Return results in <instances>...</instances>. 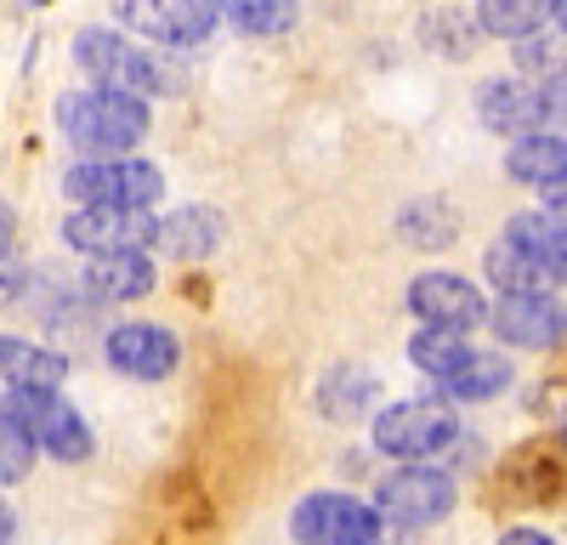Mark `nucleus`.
Segmentation results:
<instances>
[{
    "instance_id": "nucleus-25",
    "label": "nucleus",
    "mask_w": 567,
    "mask_h": 545,
    "mask_svg": "<svg viewBox=\"0 0 567 545\" xmlns=\"http://www.w3.org/2000/svg\"><path fill=\"white\" fill-rule=\"evenodd\" d=\"M34 443H29V432L0 409V483H23L29 472H34Z\"/></svg>"
},
{
    "instance_id": "nucleus-22",
    "label": "nucleus",
    "mask_w": 567,
    "mask_h": 545,
    "mask_svg": "<svg viewBox=\"0 0 567 545\" xmlns=\"http://www.w3.org/2000/svg\"><path fill=\"white\" fill-rule=\"evenodd\" d=\"M511 387V358H499V352H471V363L454 376V381H443V398L449 403H483V398H499Z\"/></svg>"
},
{
    "instance_id": "nucleus-1",
    "label": "nucleus",
    "mask_w": 567,
    "mask_h": 545,
    "mask_svg": "<svg viewBox=\"0 0 567 545\" xmlns=\"http://www.w3.org/2000/svg\"><path fill=\"white\" fill-rule=\"evenodd\" d=\"M58 131L80 154H131L148 136V97L91 80L85 91L58 97Z\"/></svg>"
},
{
    "instance_id": "nucleus-18",
    "label": "nucleus",
    "mask_w": 567,
    "mask_h": 545,
    "mask_svg": "<svg viewBox=\"0 0 567 545\" xmlns=\"http://www.w3.org/2000/svg\"><path fill=\"white\" fill-rule=\"evenodd\" d=\"M471 352H477V347L465 341V330H449V325H420L414 341H409V363H414L420 376H432L437 387L465 370Z\"/></svg>"
},
{
    "instance_id": "nucleus-10",
    "label": "nucleus",
    "mask_w": 567,
    "mask_h": 545,
    "mask_svg": "<svg viewBox=\"0 0 567 545\" xmlns=\"http://www.w3.org/2000/svg\"><path fill=\"white\" fill-rule=\"evenodd\" d=\"M114 18L159 45H199L216 29V0H114Z\"/></svg>"
},
{
    "instance_id": "nucleus-21",
    "label": "nucleus",
    "mask_w": 567,
    "mask_h": 545,
    "mask_svg": "<svg viewBox=\"0 0 567 545\" xmlns=\"http://www.w3.org/2000/svg\"><path fill=\"white\" fill-rule=\"evenodd\" d=\"M483 272H488L494 290H545L550 285V272L539 267V256H528L523 245H511V239H494L488 245Z\"/></svg>"
},
{
    "instance_id": "nucleus-16",
    "label": "nucleus",
    "mask_w": 567,
    "mask_h": 545,
    "mask_svg": "<svg viewBox=\"0 0 567 545\" xmlns=\"http://www.w3.org/2000/svg\"><path fill=\"white\" fill-rule=\"evenodd\" d=\"M505 176L528 182V188H556V182H567V136L523 131L505 154Z\"/></svg>"
},
{
    "instance_id": "nucleus-27",
    "label": "nucleus",
    "mask_w": 567,
    "mask_h": 545,
    "mask_svg": "<svg viewBox=\"0 0 567 545\" xmlns=\"http://www.w3.org/2000/svg\"><path fill=\"white\" fill-rule=\"evenodd\" d=\"M545 194V216L550 222H567V182H556V188H539Z\"/></svg>"
},
{
    "instance_id": "nucleus-5",
    "label": "nucleus",
    "mask_w": 567,
    "mask_h": 545,
    "mask_svg": "<svg viewBox=\"0 0 567 545\" xmlns=\"http://www.w3.org/2000/svg\"><path fill=\"white\" fill-rule=\"evenodd\" d=\"M374 512H381V523L398 528V534H420V528H432L454 512V477L425 466V461H409L403 472H392L374 489Z\"/></svg>"
},
{
    "instance_id": "nucleus-14",
    "label": "nucleus",
    "mask_w": 567,
    "mask_h": 545,
    "mask_svg": "<svg viewBox=\"0 0 567 545\" xmlns=\"http://www.w3.org/2000/svg\"><path fill=\"white\" fill-rule=\"evenodd\" d=\"M85 290L97 301H136L154 290V261L148 250H97L85 256Z\"/></svg>"
},
{
    "instance_id": "nucleus-17",
    "label": "nucleus",
    "mask_w": 567,
    "mask_h": 545,
    "mask_svg": "<svg viewBox=\"0 0 567 545\" xmlns=\"http://www.w3.org/2000/svg\"><path fill=\"white\" fill-rule=\"evenodd\" d=\"M0 381L7 387H63L69 358L52 347H34L23 336H0Z\"/></svg>"
},
{
    "instance_id": "nucleus-15",
    "label": "nucleus",
    "mask_w": 567,
    "mask_h": 545,
    "mask_svg": "<svg viewBox=\"0 0 567 545\" xmlns=\"http://www.w3.org/2000/svg\"><path fill=\"white\" fill-rule=\"evenodd\" d=\"M154 245L176 261H205L216 245H221V210L216 205H187L176 216H159L154 222Z\"/></svg>"
},
{
    "instance_id": "nucleus-30",
    "label": "nucleus",
    "mask_w": 567,
    "mask_h": 545,
    "mask_svg": "<svg viewBox=\"0 0 567 545\" xmlns=\"http://www.w3.org/2000/svg\"><path fill=\"white\" fill-rule=\"evenodd\" d=\"M505 539H516V545H545V534H539V528H511Z\"/></svg>"
},
{
    "instance_id": "nucleus-11",
    "label": "nucleus",
    "mask_w": 567,
    "mask_h": 545,
    "mask_svg": "<svg viewBox=\"0 0 567 545\" xmlns=\"http://www.w3.org/2000/svg\"><path fill=\"white\" fill-rule=\"evenodd\" d=\"M409 312L420 318V325L477 330L488 318V301L471 279H460V272H420V279L409 285Z\"/></svg>"
},
{
    "instance_id": "nucleus-28",
    "label": "nucleus",
    "mask_w": 567,
    "mask_h": 545,
    "mask_svg": "<svg viewBox=\"0 0 567 545\" xmlns=\"http://www.w3.org/2000/svg\"><path fill=\"white\" fill-rule=\"evenodd\" d=\"M12 234H18V210L0 199V256H12Z\"/></svg>"
},
{
    "instance_id": "nucleus-24",
    "label": "nucleus",
    "mask_w": 567,
    "mask_h": 545,
    "mask_svg": "<svg viewBox=\"0 0 567 545\" xmlns=\"http://www.w3.org/2000/svg\"><path fill=\"white\" fill-rule=\"evenodd\" d=\"M550 18V0H483L477 7V23L499 40H516V34H528Z\"/></svg>"
},
{
    "instance_id": "nucleus-4",
    "label": "nucleus",
    "mask_w": 567,
    "mask_h": 545,
    "mask_svg": "<svg viewBox=\"0 0 567 545\" xmlns=\"http://www.w3.org/2000/svg\"><path fill=\"white\" fill-rule=\"evenodd\" d=\"M7 415L29 432V443L40 449V454H52V461H85L91 449V426L80 421V409L74 403H63V392L58 387H12L7 392Z\"/></svg>"
},
{
    "instance_id": "nucleus-26",
    "label": "nucleus",
    "mask_w": 567,
    "mask_h": 545,
    "mask_svg": "<svg viewBox=\"0 0 567 545\" xmlns=\"http://www.w3.org/2000/svg\"><path fill=\"white\" fill-rule=\"evenodd\" d=\"M516 63H523L528 74H561L567 69V40H556V34H539V29H528V34H516Z\"/></svg>"
},
{
    "instance_id": "nucleus-2",
    "label": "nucleus",
    "mask_w": 567,
    "mask_h": 545,
    "mask_svg": "<svg viewBox=\"0 0 567 545\" xmlns=\"http://www.w3.org/2000/svg\"><path fill=\"white\" fill-rule=\"evenodd\" d=\"M74 63L97 80V85H120L136 97H159V91H182V69L165 63L159 52L136 45L114 29H80L74 34Z\"/></svg>"
},
{
    "instance_id": "nucleus-3",
    "label": "nucleus",
    "mask_w": 567,
    "mask_h": 545,
    "mask_svg": "<svg viewBox=\"0 0 567 545\" xmlns=\"http://www.w3.org/2000/svg\"><path fill=\"white\" fill-rule=\"evenodd\" d=\"M63 194L74 205H136V210H154L159 194H165V176L148 160H131V154H85L80 165H69Z\"/></svg>"
},
{
    "instance_id": "nucleus-20",
    "label": "nucleus",
    "mask_w": 567,
    "mask_h": 545,
    "mask_svg": "<svg viewBox=\"0 0 567 545\" xmlns=\"http://www.w3.org/2000/svg\"><path fill=\"white\" fill-rule=\"evenodd\" d=\"M216 18H227L239 34H256V40H272V34H290L301 7L296 0H216Z\"/></svg>"
},
{
    "instance_id": "nucleus-7",
    "label": "nucleus",
    "mask_w": 567,
    "mask_h": 545,
    "mask_svg": "<svg viewBox=\"0 0 567 545\" xmlns=\"http://www.w3.org/2000/svg\"><path fill=\"white\" fill-rule=\"evenodd\" d=\"M381 512L369 506V500L358 494H341V489H318L307 494L296 517H290V534L307 539V545H323V539H336V545H374L381 539Z\"/></svg>"
},
{
    "instance_id": "nucleus-12",
    "label": "nucleus",
    "mask_w": 567,
    "mask_h": 545,
    "mask_svg": "<svg viewBox=\"0 0 567 545\" xmlns=\"http://www.w3.org/2000/svg\"><path fill=\"white\" fill-rule=\"evenodd\" d=\"M477 114L488 131L499 136H523V131H539L550 125V103H545V85H528V80H511V74H494L477 85Z\"/></svg>"
},
{
    "instance_id": "nucleus-8",
    "label": "nucleus",
    "mask_w": 567,
    "mask_h": 545,
    "mask_svg": "<svg viewBox=\"0 0 567 545\" xmlns=\"http://www.w3.org/2000/svg\"><path fill=\"white\" fill-rule=\"evenodd\" d=\"M154 210H136V205H74L63 216V245L80 256H97V250H148L154 245Z\"/></svg>"
},
{
    "instance_id": "nucleus-32",
    "label": "nucleus",
    "mask_w": 567,
    "mask_h": 545,
    "mask_svg": "<svg viewBox=\"0 0 567 545\" xmlns=\"http://www.w3.org/2000/svg\"><path fill=\"white\" fill-rule=\"evenodd\" d=\"M34 7H45V0H34Z\"/></svg>"
},
{
    "instance_id": "nucleus-31",
    "label": "nucleus",
    "mask_w": 567,
    "mask_h": 545,
    "mask_svg": "<svg viewBox=\"0 0 567 545\" xmlns=\"http://www.w3.org/2000/svg\"><path fill=\"white\" fill-rule=\"evenodd\" d=\"M550 18H556V29L567 34V0H550Z\"/></svg>"
},
{
    "instance_id": "nucleus-23",
    "label": "nucleus",
    "mask_w": 567,
    "mask_h": 545,
    "mask_svg": "<svg viewBox=\"0 0 567 545\" xmlns=\"http://www.w3.org/2000/svg\"><path fill=\"white\" fill-rule=\"evenodd\" d=\"M398 239L414 250H443L454 245V210L443 199H414L398 210Z\"/></svg>"
},
{
    "instance_id": "nucleus-13",
    "label": "nucleus",
    "mask_w": 567,
    "mask_h": 545,
    "mask_svg": "<svg viewBox=\"0 0 567 545\" xmlns=\"http://www.w3.org/2000/svg\"><path fill=\"white\" fill-rule=\"evenodd\" d=\"M109 363L131 381H165L182 363V341L165 325H120L109 336Z\"/></svg>"
},
{
    "instance_id": "nucleus-9",
    "label": "nucleus",
    "mask_w": 567,
    "mask_h": 545,
    "mask_svg": "<svg viewBox=\"0 0 567 545\" xmlns=\"http://www.w3.org/2000/svg\"><path fill=\"white\" fill-rule=\"evenodd\" d=\"M483 325H494V336L505 347L545 352L567 336V307L550 290H499V307H488Z\"/></svg>"
},
{
    "instance_id": "nucleus-6",
    "label": "nucleus",
    "mask_w": 567,
    "mask_h": 545,
    "mask_svg": "<svg viewBox=\"0 0 567 545\" xmlns=\"http://www.w3.org/2000/svg\"><path fill=\"white\" fill-rule=\"evenodd\" d=\"M460 438V415L437 398H409L374 415V449L392 461H432Z\"/></svg>"
},
{
    "instance_id": "nucleus-19",
    "label": "nucleus",
    "mask_w": 567,
    "mask_h": 545,
    "mask_svg": "<svg viewBox=\"0 0 567 545\" xmlns=\"http://www.w3.org/2000/svg\"><path fill=\"white\" fill-rule=\"evenodd\" d=\"M374 392H381V376L374 370H363V363H336L318 387V409L329 421H358V415H369Z\"/></svg>"
},
{
    "instance_id": "nucleus-29",
    "label": "nucleus",
    "mask_w": 567,
    "mask_h": 545,
    "mask_svg": "<svg viewBox=\"0 0 567 545\" xmlns=\"http://www.w3.org/2000/svg\"><path fill=\"white\" fill-rule=\"evenodd\" d=\"M18 534V512L7 506V500H0V539H12Z\"/></svg>"
}]
</instances>
